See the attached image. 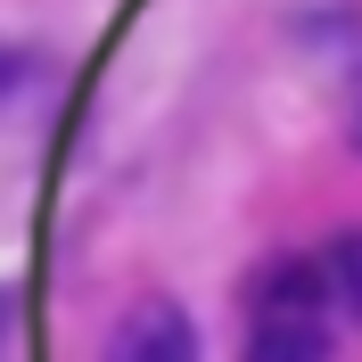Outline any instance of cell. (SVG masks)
Returning a JSON list of instances; mask_svg holds the SVG:
<instances>
[{
    "mask_svg": "<svg viewBox=\"0 0 362 362\" xmlns=\"http://www.w3.org/2000/svg\"><path fill=\"white\" fill-rule=\"evenodd\" d=\"M107 362H198V329H189V313L173 296H140L132 313L115 321Z\"/></svg>",
    "mask_w": 362,
    "mask_h": 362,
    "instance_id": "6da1fadb",
    "label": "cell"
},
{
    "mask_svg": "<svg viewBox=\"0 0 362 362\" xmlns=\"http://www.w3.org/2000/svg\"><path fill=\"white\" fill-rule=\"evenodd\" d=\"M321 288H329V280H321V264H305V255H296V264H272L264 288H255V313L264 321H313Z\"/></svg>",
    "mask_w": 362,
    "mask_h": 362,
    "instance_id": "7a4b0ae2",
    "label": "cell"
},
{
    "mask_svg": "<svg viewBox=\"0 0 362 362\" xmlns=\"http://www.w3.org/2000/svg\"><path fill=\"white\" fill-rule=\"evenodd\" d=\"M247 362H329V338L313 321H255Z\"/></svg>",
    "mask_w": 362,
    "mask_h": 362,
    "instance_id": "3957f363",
    "label": "cell"
},
{
    "mask_svg": "<svg viewBox=\"0 0 362 362\" xmlns=\"http://www.w3.org/2000/svg\"><path fill=\"white\" fill-rule=\"evenodd\" d=\"M329 288L346 296V313L362 321V230H346L338 247H329Z\"/></svg>",
    "mask_w": 362,
    "mask_h": 362,
    "instance_id": "277c9868",
    "label": "cell"
},
{
    "mask_svg": "<svg viewBox=\"0 0 362 362\" xmlns=\"http://www.w3.org/2000/svg\"><path fill=\"white\" fill-rule=\"evenodd\" d=\"M8 74H17V66H8V58H0V90H8Z\"/></svg>",
    "mask_w": 362,
    "mask_h": 362,
    "instance_id": "5b68a950",
    "label": "cell"
},
{
    "mask_svg": "<svg viewBox=\"0 0 362 362\" xmlns=\"http://www.w3.org/2000/svg\"><path fill=\"white\" fill-rule=\"evenodd\" d=\"M0 329H8V296H0Z\"/></svg>",
    "mask_w": 362,
    "mask_h": 362,
    "instance_id": "8992f818",
    "label": "cell"
}]
</instances>
